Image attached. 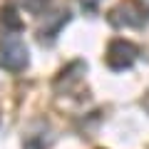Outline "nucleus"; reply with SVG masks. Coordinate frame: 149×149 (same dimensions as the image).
<instances>
[{"label":"nucleus","mask_w":149,"mask_h":149,"mask_svg":"<svg viewBox=\"0 0 149 149\" xmlns=\"http://www.w3.org/2000/svg\"><path fill=\"white\" fill-rule=\"evenodd\" d=\"M27 60H30L27 57V45L22 42V37L8 32L0 40V65L10 72H20V70H25Z\"/></svg>","instance_id":"f257e3e1"},{"label":"nucleus","mask_w":149,"mask_h":149,"mask_svg":"<svg viewBox=\"0 0 149 149\" xmlns=\"http://www.w3.org/2000/svg\"><path fill=\"white\" fill-rule=\"evenodd\" d=\"M109 22L114 27H139L147 22V13L134 0H124L122 5H117L109 13Z\"/></svg>","instance_id":"f03ea898"},{"label":"nucleus","mask_w":149,"mask_h":149,"mask_svg":"<svg viewBox=\"0 0 149 149\" xmlns=\"http://www.w3.org/2000/svg\"><path fill=\"white\" fill-rule=\"evenodd\" d=\"M137 55H139V50L132 42H127V40H114V42H109V50H107V65L112 70H127V67L134 65Z\"/></svg>","instance_id":"7ed1b4c3"},{"label":"nucleus","mask_w":149,"mask_h":149,"mask_svg":"<svg viewBox=\"0 0 149 149\" xmlns=\"http://www.w3.org/2000/svg\"><path fill=\"white\" fill-rule=\"evenodd\" d=\"M3 22H5L8 27H13V30H20L22 27V20L17 17V13L13 10V8H5V10H3Z\"/></svg>","instance_id":"20e7f679"},{"label":"nucleus","mask_w":149,"mask_h":149,"mask_svg":"<svg viewBox=\"0 0 149 149\" xmlns=\"http://www.w3.org/2000/svg\"><path fill=\"white\" fill-rule=\"evenodd\" d=\"M97 3H100V0H82V5H85V8H90V10L97 5Z\"/></svg>","instance_id":"39448f33"}]
</instances>
